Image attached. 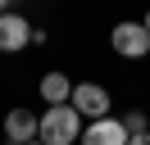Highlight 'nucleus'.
I'll return each instance as SVG.
<instances>
[{"label": "nucleus", "mask_w": 150, "mask_h": 145, "mask_svg": "<svg viewBox=\"0 0 150 145\" xmlns=\"http://www.w3.org/2000/svg\"><path fill=\"white\" fill-rule=\"evenodd\" d=\"M82 141V113L73 104H55L41 113V145H77Z\"/></svg>", "instance_id": "f257e3e1"}, {"label": "nucleus", "mask_w": 150, "mask_h": 145, "mask_svg": "<svg viewBox=\"0 0 150 145\" xmlns=\"http://www.w3.org/2000/svg\"><path fill=\"white\" fill-rule=\"evenodd\" d=\"M68 104H73L82 118L100 122V118H109V91H105V86H96V82H77V86H73V100H68Z\"/></svg>", "instance_id": "f03ea898"}, {"label": "nucleus", "mask_w": 150, "mask_h": 145, "mask_svg": "<svg viewBox=\"0 0 150 145\" xmlns=\"http://www.w3.org/2000/svg\"><path fill=\"white\" fill-rule=\"evenodd\" d=\"M109 41H114V50H118L123 59H146V54H150V32H146V23H118Z\"/></svg>", "instance_id": "7ed1b4c3"}, {"label": "nucleus", "mask_w": 150, "mask_h": 145, "mask_svg": "<svg viewBox=\"0 0 150 145\" xmlns=\"http://www.w3.org/2000/svg\"><path fill=\"white\" fill-rule=\"evenodd\" d=\"M127 127H123V118H100V122H86L82 141L77 145H127Z\"/></svg>", "instance_id": "20e7f679"}, {"label": "nucleus", "mask_w": 150, "mask_h": 145, "mask_svg": "<svg viewBox=\"0 0 150 145\" xmlns=\"http://www.w3.org/2000/svg\"><path fill=\"white\" fill-rule=\"evenodd\" d=\"M5 136H9V145H32V141H41V118H32L28 109H14V113L5 118Z\"/></svg>", "instance_id": "39448f33"}, {"label": "nucleus", "mask_w": 150, "mask_h": 145, "mask_svg": "<svg viewBox=\"0 0 150 145\" xmlns=\"http://www.w3.org/2000/svg\"><path fill=\"white\" fill-rule=\"evenodd\" d=\"M32 27H28V18H18V14H0V50H23V45H32Z\"/></svg>", "instance_id": "423d86ee"}, {"label": "nucleus", "mask_w": 150, "mask_h": 145, "mask_svg": "<svg viewBox=\"0 0 150 145\" xmlns=\"http://www.w3.org/2000/svg\"><path fill=\"white\" fill-rule=\"evenodd\" d=\"M41 100H46L50 109L68 104V100H73V82H68L64 72H46V77H41Z\"/></svg>", "instance_id": "0eeeda50"}, {"label": "nucleus", "mask_w": 150, "mask_h": 145, "mask_svg": "<svg viewBox=\"0 0 150 145\" xmlns=\"http://www.w3.org/2000/svg\"><path fill=\"white\" fill-rule=\"evenodd\" d=\"M123 127H127V136H146V132H150V127H146V113H137V109L123 118Z\"/></svg>", "instance_id": "6e6552de"}, {"label": "nucleus", "mask_w": 150, "mask_h": 145, "mask_svg": "<svg viewBox=\"0 0 150 145\" xmlns=\"http://www.w3.org/2000/svg\"><path fill=\"white\" fill-rule=\"evenodd\" d=\"M127 145H150V132H146V136H132Z\"/></svg>", "instance_id": "1a4fd4ad"}, {"label": "nucleus", "mask_w": 150, "mask_h": 145, "mask_svg": "<svg viewBox=\"0 0 150 145\" xmlns=\"http://www.w3.org/2000/svg\"><path fill=\"white\" fill-rule=\"evenodd\" d=\"M141 23H146V32H150V14H146V18H141Z\"/></svg>", "instance_id": "9d476101"}, {"label": "nucleus", "mask_w": 150, "mask_h": 145, "mask_svg": "<svg viewBox=\"0 0 150 145\" xmlns=\"http://www.w3.org/2000/svg\"><path fill=\"white\" fill-rule=\"evenodd\" d=\"M0 14H9V9H5V5H0Z\"/></svg>", "instance_id": "9b49d317"}, {"label": "nucleus", "mask_w": 150, "mask_h": 145, "mask_svg": "<svg viewBox=\"0 0 150 145\" xmlns=\"http://www.w3.org/2000/svg\"><path fill=\"white\" fill-rule=\"evenodd\" d=\"M32 145H41V141H32Z\"/></svg>", "instance_id": "f8f14e48"}]
</instances>
